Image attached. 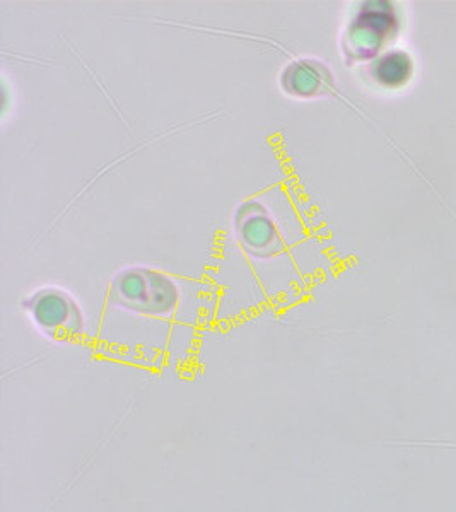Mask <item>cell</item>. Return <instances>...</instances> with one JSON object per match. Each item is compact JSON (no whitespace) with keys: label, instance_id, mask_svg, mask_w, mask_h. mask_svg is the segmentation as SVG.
I'll return each mask as SVG.
<instances>
[{"label":"cell","instance_id":"2","mask_svg":"<svg viewBox=\"0 0 456 512\" xmlns=\"http://www.w3.org/2000/svg\"><path fill=\"white\" fill-rule=\"evenodd\" d=\"M398 18L390 2H366L345 28L342 52L349 64L375 62L397 38Z\"/></svg>","mask_w":456,"mask_h":512},{"label":"cell","instance_id":"6","mask_svg":"<svg viewBox=\"0 0 456 512\" xmlns=\"http://www.w3.org/2000/svg\"><path fill=\"white\" fill-rule=\"evenodd\" d=\"M412 70H414V65L407 53L390 50L371 64L369 74L381 88L395 89L404 86L405 82L409 81Z\"/></svg>","mask_w":456,"mask_h":512},{"label":"cell","instance_id":"1","mask_svg":"<svg viewBox=\"0 0 456 512\" xmlns=\"http://www.w3.org/2000/svg\"><path fill=\"white\" fill-rule=\"evenodd\" d=\"M182 291L170 275L149 267H129L113 277L108 306L135 315L170 316L180 304Z\"/></svg>","mask_w":456,"mask_h":512},{"label":"cell","instance_id":"5","mask_svg":"<svg viewBox=\"0 0 456 512\" xmlns=\"http://www.w3.org/2000/svg\"><path fill=\"white\" fill-rule=\"evenodd\" d=\"M279 84L293 98H322L334 91V76L320 60L299 59L282 69Z\"/></svg>","mask_w":456,"mask_h":512},{"label":"cell","instance_id":"4","mask_svg":"<svg viewBox=\"0 0 456 512\" xmlns=\"http://www.w3.org/2000/svg\"><path fill=\"white\" fill-rule=\"evenodd\" d=\"M234 238L246 255L269 260L284 250L281 231L274 216L257 198H250L236 209L233 217Z\"/></svg>","mask_w":456,"mask_h":512},{"label":"cell","instance_id":"3","mask_svg":"<svg viewBox=\"0 0 456 512\" xmlns=\"http://www.w3.org/2000/svg\"><path fill=\"white\" fill-rule=\"evenodd\" d=\"M21 308L40 332L57 342H71L84 333V315L76 299L59 287H43L24 297Z\"/></svg>","mask_w":456,"mask_h":512}]
</instances>
